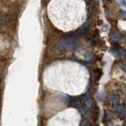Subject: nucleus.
I'll use <instances>...</instances> for the list:
<instances>
[{
  "label": "nucleus",
  "mask_w": 126,
  "mask_h": 126,
  "mask_svg": "<svg viewBox=\"0 0 126 126\" xmlns=\"http://www.w3.org/2000/svg\"><path fill=\"white\" fill-rule=\"evenodd\" d=\"M120 4H121L122 6L126 7V1L125 0H120Z\"/></svg>",
  "instance_id": "nucleus-1"
},
{
  "label": "nucleus",
  "mask_w": 126,
  "mask_h": 126,
  "mask_svg": "<svg viewBox=\"0 0 126 126\" xmlns=\"http://www.w3.org/2000/svg\"><path fill=\"white\" fill-rule=\"evenodd\" d=\"M123 14H124V15H126V13H123Z\"/></svg>",
  "instance_id": "nucleus-2"
}]
</instances>
